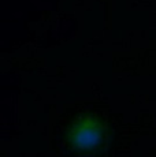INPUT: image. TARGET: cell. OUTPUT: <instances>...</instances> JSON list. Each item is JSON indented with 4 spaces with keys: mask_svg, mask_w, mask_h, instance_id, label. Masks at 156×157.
Masks as SVG:
<instances>
[{
    "mask_svg": "<svg viewBox=\"0 0 156 157\" xmlns=\"http://www.w3.org/2000/svg\"><path fill=\"white\" fill-rule=\"evenodd\" d=\"M103 138L101 127L92 119H85L74 128L73 141L78 147L82 149H92L97 146Z\"/></svg>",
    "mask_w": 156,
    "mask_h": 157,
    "instance_id": "6da1fadb",
    "label": "cell"
}]
</instances>
